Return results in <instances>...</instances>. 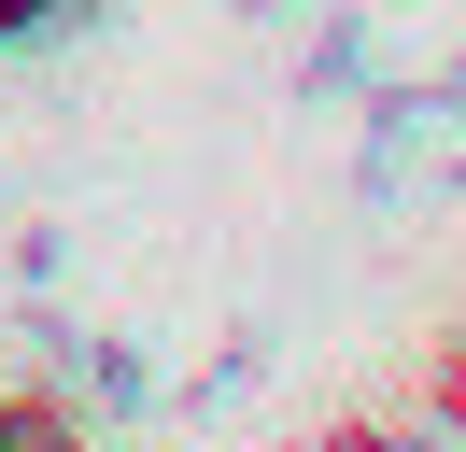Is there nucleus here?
<instances>
[{"instance_id": "f257e3e1", "label": "nucleus", "mask_w": 466, "mask_h": 452, "mask_svg": "<svg viewBox=\"0 0 466 452\" xmlns=\"http://www.w3.org/2000/svg\"><path fill=\"white\" fill-rule=\"evenodd\" d=\"M29 15H57V0H0V43H15V28H29Z\"/></svg>"}, {"instance_id": "f03ea898", "label": "nucleus", "mask_w": 466, "mask_h": 452, "mask_svg": "<svg viewBox=\"0 0 466 452\" xmlns=\"http://www.w3.org/2000/svg\"><path fill=\"white\" fill-rule=\"evenodd\" d=\"M410 452H438V438H410Z\"/></svg>"}]
</instances>
